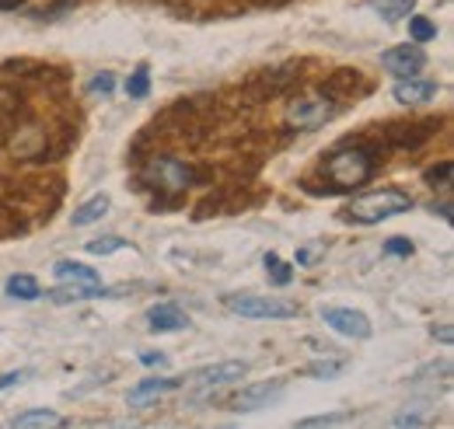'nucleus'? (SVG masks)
<instances>
[{
    "instance_id": "nucleus-1",
    "label": "nucleus",
    "mask_w": 454,
    "mask_h": 429,
    "mask_svg": "<svg viewBox=\"0 0 454 429\" xmlns=\"http://www.w3.org/2000/svg\"><path fill=\"white\" fill-rule=\"evenodd\" d=\"M412 210V199L398 189H378V192H367V196H356L342 214L346 220H356V223H381L388 216L409 214Z\"/></svg>"
},
{
    "instance_id": "nucleus-2",
    "label": "nucleus",
    "mask_w": 454,
    "mask_h": 429,
    "mask_svg": "<svg viewBox=\"0 0 454 429\" xmlns=\"http://www.w3.org/2000/svg\"><path fill=\"white\" fill-rule=\"evenodd\" d=\"M374 164L367 151H336L329 161H325V175L333 182V189H356L371 178Z\"/></svg>"
},
{
    "instance_id": "nucleus-3",
    "label": "nucleus",
    "mask_w": 454,
    "mask_h": 429,
    "mask_svg": "<svg viewBox=\"0 0 454 429\" xmlns=\"http://www.w3.org/2000/svg\"><path fill=\"white\" fill-rule=\"evenodd\" d=\"M224 308L241 318H294L297 304L280 297H255V293H227Z\"/></svg>"
},
{
    "instance_id": "nucleus-4",
    "label": "nucleus",
    "mask_w": 454,
    "mask_h": 429,
    "mask_svg": "<svg viewBox=\"0 0 454 429\" xmlns=\"http://www.w3.org/2000/svg\"><path fill=\"white\" fill-rule=\"evenodd\" d=\"M336 112H340V105L329 95H304V98H294L286 105V126L315 129V126H325L329 119H336Z\"/></svg>"
},
{
    "instance_id": "nucleus-5",
    "label": "nucleus",
    "mask_w": 454,
    "mask_h": 429,
    "mask_svg": "<svg viewBox=\"0 0 454 429\" xmlns=\"http://www.w3.org/2000/svg\"><path fill=\"white\" fill-rule=\"evenodd\" d=\"M144 182L161 192H182L192 182V168L182 164L178 158H151L144 168Z\"/></svg>"
},
{
    "instance_id": "nucleus-6",
    "label": "nucleus",
    "mask_w": 454,
    "mask_h": 429,
    "mask_svg": "<svg viewBox=\"0 0 454 429\" xmlns=\"http://www.w3.org/2000/svg\"><path fill=\"white\" fill-rule=\"evenodd\" d=\"M322 322L329 328H336L346 339H371V318L364 311H353V308H322Z\"/></svg>"
},
{
    "instance_id": "nucleus-7",
    "label": "nucleus",
    "mask_w": 454,
    "mask_h": 429,
    "mask_svg": "<svg viewBox=\"0 0 454 429\" xmlns=\"http://www.w3.org/2000/svg\"><path fill=\"white\" fill-rule=\"evenodd\" d=\"M381 66L395 77H416L427 66V53L419 46H395V50L381 53Z\"/></svg>"
},
{
    "instance_id": "nucleus-8",
    "label": "nucleus",
    "mask_w": 454,
    "mask_h": 429,
    "mask_svg": "<svg viewBox=\"0 0 454 429\" xmlns=\"http://www.w3.org/2000/svg\"><path fill=\"white\" fill-rule=\"evenodd\" d=\"M245 374H248V363H241V360H227V363H214V367L196 370L189 380H196V384H203V387H224V384L241 380Z\"/></svg>"
},
{
    "instance_id": "nucleus-9",
    "label": "nucleus",
    "mask_w": 454,
    "mask_h": 429,
    "mask_svg": "<svg viewBox=\"0 0 454 429\" xmlns=\"http://www.w3.org/2000/svg\"><path fill=\"white\" fill-rule=\"evenodd\" d=\"M185 377H151V380H140L137 387H129V405H144L151 398H161L175 387H182Z\"/></svg>"
},
{
    "instance_id": "nucleus-10",
    "label": "nucleus",
    "mask_w": 454,
    "mask_h": 429,
    "mask_svg": "<svg viewBox=\"0 0 454 429\" xmlns=\"http://www.w3.org/2000/svg\"><path fill=\"white\" fill-rule=\"evenodd\" d=\"M284 391V380H266V384H252V387H245L238 398H234V409L238 412H255L262 402H270V398H277Z\"/></svg>"
},
{
    "instance_id": "nucleus-11",
    "label": "nucleus",
    "mask_w": 454,
    "mask_h": 429,
    "mask_svg": "<svg viewBox=\"0 0 454 429\" xmlns=\"http://www.w3.org/2000/svg\"><path fill=\"white\" fill-rule=\"evenodd\" d=\"M53 276H57L59 283H74V286H102V276L95 269H88L84 262H70V259L57 262Z\"/></svg>"
},
{
    "instance_id": "nucleus-12",
    "label": "nucleus",
    "mask_w": 454,
    "mask_h": 429,
    "mask_svg": "<svg viewBox=\"0 0 454 429\" xmlns=\"http://www.w3.org/2000/svg\"><path fill=\"white\" fill-rule=\"evenodd\" d=\"M185 324H189L185 311L175 308V304H158V308L147 311V328H151V332H178V328H185Z\"/></svg>"
},
{
    "instance_id": "nucleus-13",
    "label": "nucleus",
    "mask_w": 454,
    "mask_h": 429,
    "mask_svg": "<svg viewBox=\"0 0 454 429\" xmlns=\"http://www.w3.org/2000/svg\"><path fill=\"white\" fill-rule=\"evenodd\" d=\"M437 95V84L434 81H402L395 84V91H392V98L402 102V105H423V102H430Z\"/></svg>"
},
{
    "instance_id": "nucleus-14",
    "label": "nucleus",
    "mask_w": 454,
    "mask_h": 429,
    "mask_svg": "<svg viewBox=\"0 0 454 429\" xmlns=\"http://www.w3.org/2000/svg\"><path fill=\"white\" fill-rule=\"evenodd\" d=\"M109 207H113V199H109L106 192L91 196L88 203H81V207L74 210V227H91V223H98L102 216L109 214Z\"/></svg>"
},
{
    "instance_id": "nucleus-15",
    "label": "nucleus",
    "mask_w": 454,
    "mask_h": 429,
    "mask_svg": "<svg viewBox=\"0 0 454 429\" xmlns=\"http://www.w3.org/2000/svg\"><path fill=\"white\" fill-rule=\"evenodd\" d=\"M4 290H7V297H14V300H39L43 297V290H39V279L35 276H11L7 283H4Z\"/></svg>"
},
{
    "instance_id": "nucleus-16",
    "label": "nucleus",
    "mask_w": 454,
    "mask_h": 429,
    "mask_svg": "<svg viewBox=\"0 0 454 429\" xmlns=\"http://www.w3.org/2000/svg\"><path fill=\"white\" fill-rule=\"evenodd\" d=\"M11 426L28 429V426H67V419L57 416V412H46V409H35V412H21L11 419Z\"/></svg>"
},
{
    "instance_id": "nucleus-17",
    "label": "nucleus",
    "mask_w": 454,
    "mask_h": 429,
    "mask_svg": "<svg viewBox=\"0 0 454 429\" xmlns=\"http://www.w3.org/2000/svg\"><path fill=\"white\" fill-rule=\"evenodd\" d=\"M371 7L385 18V21H402L416 11V0H371Z\"/></svg>"
},
{
    "instance_id": "nucleus-18",
    "label": "nucleus",
    "mask_w": 454,
    "mask_h": 429,
    "mask_svg": "<svg viewBox=\"0 0 454 429\" xmlns=\"http://www.w3.org/2000/svg\"><path fill=\"white\" fill-rule=\"evenodd\" d=\"M262 266H266V272H270V283H277V286H286V283L294 279V266L284 262L277 252H270V255L262 259Z\"/></svg>"
},
{
    "instance_id": "nucleus-19",
    "label": "nucleus",
    "mask_w": 454,
    "mask_h": 429,
    "mask_svg": "<svg viewBox=\"0 0 454 429\" xmlns=\"http://www.w3.org/2000/svg\"><path fill=\"white\" fill-rule=\"evenodd\" d=\"M126 95H129V98H147V95H151V70H147V63H140V66L129 74Z\"/></svg>"
},
{
    "instance_id": "nucleus-20",
    "label": "nucleus",
    "mask_w": 454,
    "mask_h": 429,
    "mask_svg": "<svg viewBox=\"0 0 454 429\" xmlns=\"http://www.w3.org/2000/svg\"><path fill=\"white\" fill-rule=\"evenodd\" d=\"M409 35H412L416 43H430V39H437V25H434L430 18H412V14H409Z\"/></svg>"
},
{
    "instance_id": "nucleus-21",
    "label": "nucleus",
    "mask_w": 454,
    "mask_h": 429,
    "mask_svg": "<svg viewBox=\"0 0 454 429\" xmlns=\"http://www.w3.org/2000/svg\"><path fill=\"white\" fill-rule=\"evenodd\" d=\"M342 423H353V416H349V412H329V416H308V419H301L297 426H301V429H311V426H342Z\"/></svg>"
},
{
    "instance_id": "nucleus-22",
    "label": "nucleus",
    "mask_w": 454,
    "mask_h": 429,
    "mask_svg": "<svg viewBox=\"0 0 454 429\" xmlns=\"http://www.w3.org/2000/svg\"><path fill=\"white\" fill-rule=\"evenodd\" d=\"M322 255H325V241H315V245H301V248H297V266H315Z\"/></svg>"
},
{
    "instance_id": "nucleus-23",
    "label": "nucleus",
    "mask_w": 454,
    "mask_h": 429,
    "mask_svg": "<svg viewBox=\"0 0 454 429\" xmlns=\"http://www.w3.org/2000/svg\"><path fill=\"white\" fill-rule=\"evenodd\" d=\"M119 248H126L122 238H98V241H88V252H91V255H113Z\"/></svg>"
},
{
    "instance_id": "nucleus-24",
    "label": "nucleus",
    "mask_w": 454,
    "mask_h": 429,
    "mask_svg": "<svg viewBox=\"0 0 454 429\" xmlns=\"http://www.w3.org/2000/svg\"><path fill=\"white\" fill-rule=\"evenodd\" d=\"M88 91H91V95H113V91H115V77H113V74H98V77H91Z\"/></svg>"
},
{
    "instance_id": "nucleus-25",
    "label": "nucleus",
    "mask_w": 454,
    "mask_h": 429,
    "mask_svg": "<svg viewBox=\"0 0 454 429\" xmlns=\"http://www.w3.org/2000/svg\"><path fill=\"white\" fill-rule=\"evenodd\" d=\"M342 367H346L342 360H336V363H311V367H308V374H311V377H325V380H329V377H340Z\"/></svg>"
},
{
    "instance_id": "nucleus-26",
    "label": "nucleus",
    "mask_w": 454,
    "mask_h": 429,
    "mask_svg": "<svg viewBox=\"0 0 454 429\" xmlns=\"http://www.w3.org/2000/svg\"><path fill=\"white\" fill-rule=\"evenodd\" d=\"M427 182H434V185L441 182V189H448L451 185V161H444L441 168H430L427 171Z\"/></svg>"
},
{
    "instance_id": "nucleus-27",
    "label": "nucleus",
    "mask_w": 454,
    "mask_h": 429,
    "mask_svg": "<svg viewBox=\"0 0 454 429\" xmlns=\"http://www.w3.org/2000/svg\"><path fill=\"white\" fill-rule=\"evenodd\" d=\"M385 252H388V255H398V259H409L416 248H412V241H405V238H392V241L385 245Z\"/></svg>"
},
{
    "instance_id": "nucleus-28",
    "label": "nucleus",
    "mask_w": 454,
    "mask_h": 429,
    "mask_svg": "<svg viewBox=\"0 0 454 429\" xmlns=\"http://www.w3.org/2000/svg\"><path fill=\"white\" fill-rule=\"evenodd\" d=\"M28 374H32V370H11V374H4L0 377V391H7V387H14V384H21Z\"/></svg>"
},
{
    "instance_id": "nucleus-29",
    "label": "nucleus",
    "mask_w": 454,
    "mask_h": 429,
    "mask_svg": "<svg viewBox=\"0 0 454 429\" xmlns=\"http://www.w3.org/2000/svg\"><path fill=\"white\" fill-rule=\"evenodd\" d=\"M423 423H427V419L416 416V412H402V416L395 419V426H423Z\"/></svg>"
},
{
    "instance_id": "nucleus-30",
    "label": "nucleus",
    "mask_w": 454,
    "mask_h": 429,
    "mask_svg": "<svg viewBox=\"0 0 454 429\" xmlns=\"http://www.w3.org/2000/svg\"><path fill=\"white\" fill-rule=\"evenodd\" d=\"M140 363H147V367H165L168 360H165L161 353H140Z\"/></svg>"
},
{
    "instance_id": "nucleus-31",
    "label": "nucleus",
    "mask_w": 454,
    "mask_h": 429,
    "mask_svg": "<svg viewBox=\"0 0 454 429\" xmlns=\"http://www.w3.org/2000/svg\"><path fill=\"white\" fill-rule=\"evenodd\" d=\"M434 339H441V342H451L454 332L448 328V324H444V328H434Z\"/></svg>"
},
{
    "instance_id": "nucleus-32",
    "label": "nucleus",
    "mask_w": 454,
    "mask_h": 429,
    "mask_svg": "<svg viewBox=\"0 0 454 429\" xmlns=\"http://www.w3.org/2000/svg\"><path fill=\"white\" fill-rule=\"evenodd\" d=\"M25 0H0V11H18Z\"/></svg>"
}]
</instances>
